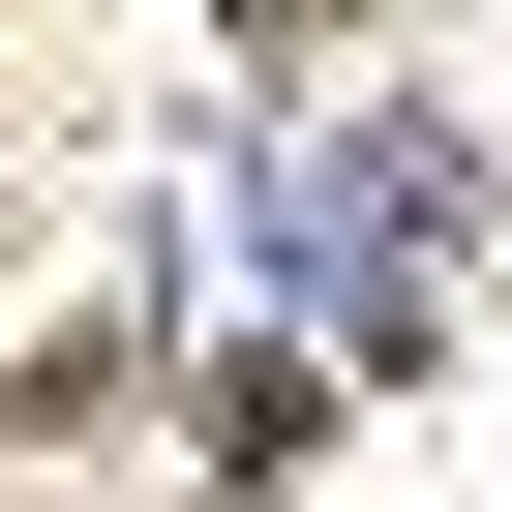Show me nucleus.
Segmentation results:
<instances>
[{"label": "nucleus", "instance_id": "nucleus-1", "mask_svg": "<svg viewBox=\"0 0 512 512\" xmlns=\"http://www.w3.org/2000/svg\"><path fill=\"white\" fill-rule=\"evenodd\" d=\"M211 31H272V61H332V31H362V0H211Z\"/></svg>", "mask_w": 512, "mask_h": 512}]
</instances>
